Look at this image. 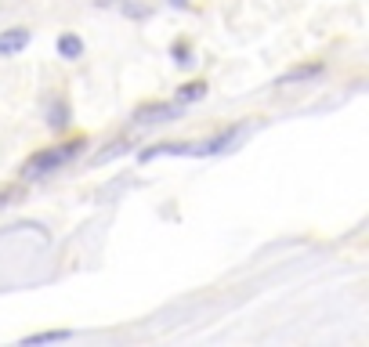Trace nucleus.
Masks as SVG:
<instances>
[{
    "instance_id": "obj_1",
    "label": "nucleus",
    "mask_w": 369,
    "mask_h": 347,
    "mask_svg": "<svg viewBox=\"0 0 369 347\" xmlns=\"http://www.w3.org/2000/svg\"><path fill=\"white\" fill-rule=\"evenodd\" d=\"M80 149H84V138H73V141H62V145H51V149L33 152V156L22 163V178H44V174H55L58 167H66Z\"/></svg>"
},
{
    "instance_id": "obj_2",
    "label": "nucleus",
    "mask_w": 369,
    "mask_h": 347,
    "mask_svg": "<svg viewBox=\"0 0 369 347\" xmlns=\"http://www.w3.org/2000/svg\"><path fill=\"white\" fill-rule=\"evenodd\" d=\"M181 105H141L138 109V123H163V120H178Z\"/></svg>"
},
{
    "instance_id": "obj_3",
    "label": "nucleus",
    "mask_w": 369,
    "mask_h": 347,
    "mask_svg": "<svg viewBox=\"0 0 369 347\" xmlns=\"http://www.w3.org/2000/svg\"><path fill=\"white\" fill-rule=\"evenodd\" d=\"M26 44H29V29H22V26L4 29V33H0V55H19Z\"/></svg>"
},
{
    "instance_id": "obj_4",
    "label": "nucleus",
    "mask_w": 369,
    "mask_h": 347,
    "mask_svg": "<svg viewBox=\"0 0 369 347\" xmlns=\"http://www.w3.org/2000/svg\"><path fill=\"white\" fill-rule=\"evenodd\" d=\"M323 73V62H308V66H294L290 73L279 76V87H290V84H300V80H312V76Z\"/></svg>"
},
{
    "instance_id": "obj_5",
    "label": "nucleus",
    "mask_w": 369,
    "mask_h": 347,
    "mask_svg": "<svg viewBox=\"0 0 369 347\" xmlns=\"http://www.w3.org/2000/svg\"><path fill=\"white\" fill-rule=\"evenodd\" d=\"M58 55H62V58H80V55H84V40H80L76 33L58 37Z\"/></svg>"
},
{
    "instance_id": "obj_6",
    "label": "nucleus",
    "mask_w": 369,
    "mask_h": 347,
    "mask_svg": "<svg viewBox=\"0 0 369 347\" xmlns=\"http://www.w3.org/2000/svg\"><path fill=\"white\" fill-rule=\"evenodd\" d=\"M73 333L69 329H51V333H33V337H26L22 344L26 347H33V344H58V340H69Z\"/></svg>"
},
{
    "instance_id": "obj_7",
    "label": "nucleus",
    "mask_w": 369,
    "mask_h": 347,
    "mask_svg": "<svg viewBox=\"0 0 369 347\" xmlns=\"http://www.w3.org/2000/svg\"><path fill=\"white\" fill-rule=\"evenodd\" d=\"M203 94H206V84H199V80H196V84H185V87L178 91V98H181V102H199Z\"/></svg>"
},
{
    "instance_id": "obj_8",
    "label": "nucleus",
    "mask_w": 369,
    "mask_h": 347,
    "mask_svg": "<svg viewBox=\"0 0 369 347\" xmlns=\"http://www.w3.org/2000/svg\"><path fill=\"white\" fill-rule=\"evenodd\" d=\"M19 199H22V188H19V185L0 188V207H11V203H19Z\"/></svg>"
},
{
    "instance_id": "obj_9",
    "label": "nucleus",
    "mask_w": 369,
    "mask_h": 347,
    "mask_svg": "<svg viewBox=\"0 0 369 347\" xmlns=\"http://www.w3.org/2000/svg\"><path fill=\"white\" fill-rule=\"evenodd\" d=\"M47 123H51V127H66V123H69V116H66V102H58V105H55V113L47 116Z\"/></svg>"
},
{
    "instance_id": "obj_10",
    "label": "nucleus",
    "mask_w": 369,
    "mask_h": 347,
    "mask_svg": "<svg viewBox=\"0 0 369 347\" xmlns=\"http://www.w3.org/2000/svg\"><path fill=\"white\" fill-rule=\"evenodd\" d=\"M174 4H181V0H174Z\"/></svg>"
}]
</instances>
